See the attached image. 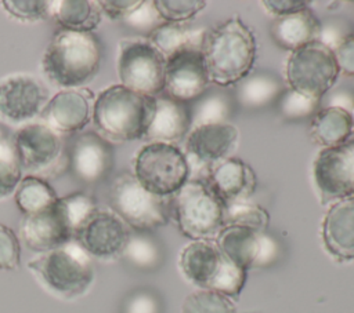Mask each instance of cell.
<instances>
[{"instance_id":"obj_1","label":"cell","mask_w":354,"mask_h":313,"mask_svg":"<svg viewBox=\"0 0 354 313\" xmlns=\"http://www.w3.org/2000/svg\"><path fill=\"white\" fill-rule=\"evenodd\" d=\"M201 52L212 84L227 87L245 79L256 59V39L239 17L206 30Z\"/></svg>"},{"instance_id":"obj_2","label":"cell","mask_w":354,"mask_h":313,"mask_svg":"<svg viewBox=\"0 0 354 313\" xmlns=\"http://www.w3.org/2000/svg\"><path fill=\"white\" fill-rule=\"evenodd\" d=\"M101 59L102 46L94 33L59 29L46 50L41 69L53 84L73 88L97 74Z\"/></svg>"},{"instance_id":"obj_3","label":"cell","mask_w":354,"mask_h":313,"mask_svg":"<svg viewBox=\"0 0 354 313\" xmlns=\"http://www.w3.org/2000/svg\"><path fill=\"white\" fill-rule=\"evenodd\" d=\"M155 108V97L137 94L122 84L101 91L93 105V121L106 141L127 142L144 137Z\"/></svg>"},{"instance_id":"obj_4","label":"cell","mask_w":354,"mask_h":313,"mask_svg":"<svg viewBox=\"0 0 354 313\" xmlns=\"http://www.w3.org/2000/svg\"><path fill=\"white\" fill-rule=\"evenodd\" d=\"M28 269L46 291L61 299L82 296L94 280L91 256L76 239L32 259Z\"/></svg>"},{"instance_id":"obj_5","label":"cell","mask_w":354,"mask_h":313,"mask_svg":"<svg viewBox=\"0 0 354 313\" xmlns=\"http://www.w3.org/2000/svg\"><path fill=\"white\" fill-rule=\"evenodd\" d=\"M180 269L185 279L201 290H212L236 298L248 272L230 261L214 240H195L180 254Z\"/></svg>"},{"instance_id":"obj_6","label":"cell","mask_w":354,"mask_h":313,"mask_svg":"<svg viewBox=\"0 0 354 313\" xmlns=\"http://www.w3.org/2000/svg\"><path fill=\"white\" fill-rule=\"evenodd\" d=\"M170 216L192 241L214 240L224 226V201L207 182L188 179L170 196Z\"/></svg>"},{"instance_id":"obj_7","label":"cell","mask_w":354,"mask_h":313,"mask_svg":"<svg viewBox=\"0 0 354 313\" xmlns=\"http://www.w3.org/2000/svg\"><path fill=\"white\" fill-rule=\"evenodd\" d=\"M108 203L113 212L137 232H152L170 219V197L148 192L134 174L127 171L111 181Z\"/></svg>"},{"instance_id":"obj_8","label":"cell","mask_w":354,"mask_h":313,"mask_svg":"<svg viewBox=\"0 0 354 313\" xmlns=\"http://www.w3.org/2000/svg\"><path fill=\"white\" fill-rule=\"evenodd\" d=\"M134 176L148 192L170 197L189 179V168L176 145L151 142L136 156Z\"/></svg>"},{"instance_id":"obj_9","label":"cell","mask_w":354,"mask_h":313,"mask_svg":"<svg viewBox=\"0 0 354 313\" xmlns=\"http://www.w3.org/2000/svg\"><path fill=\"white\" fill-rule=\"evenodd\" d=\"M339 73L333 51L318 40L292 51L286 62L289 87L319 101L330 91Z\"/></svg>"},{"instance_id":"obj_10","label":"cell","mask_w":354,"mask_h":313,"mask_svg":"<svg viewBox=\"0 0 354 313\" xmlns=\"http://www.w3.org/2000/svg\"><path fill=\"white\" fill-rule=\"evenodd\" d=\"M165 68V57L148 40L120 43L118 73L123 87L145 97H156L163 91Z\"/></svg>"},{"instance_id":"obj_11","label":"cell","mask_w":354,"mask_h":313,"mask_svg":"<svg viewBox=\"0 0 354 313\" xmlns=\"http://www.w3.org/2000/svg\"><path fill=\"white\" fill-rule=\"evenodd\" d=\"M22 170L37 175H54L68 167V152L58 132L41 123L26 124L14 137Z\"/></svg>"},{"instance_id":"obj_12","label":"cell","mask_w":354,"mask_h":313,"mask_svg":"<svg viewBox=\"0 0 354 313\" xmlns=\"http://www.w3.org/2000/svg\"><path fill=\"white\" fill-rule=\"evenodd\" d=\"M313 172L322 204L354 196V131L343 142L324 148Z\"/></svg>"},{"instance_id":"obj_13","label":"cell","mask_w":354,"mask_h":313,"mask_svg":"<svg viewBox=\"0 0 354 313\" xmlns=\"http://www.w3.org/2000/svg\"><path fill=\"white\" fill-rule=\"evenodd\" d=\"M214 241L230 261L246 272L272 265L281 252L279 243L267 230L243 226H223Z\"/></svg>"},{"instance_id":"obj_14","label":"cell","mask_w":354,"mask_h":313,"mask_svg":"<svg viewBox=\"0 0 354 313\" xmlns=\"http://www.w3.org/2000/svg\"><path fill=\"white\" fill-rule=\"evenodd\" d=\"M68 167L80 183L98 185L112 171L113 148L98 132H83L72 141L68 149Z\"/></svg>"},{"instance_id":"obj_15","label":"cell","mask_w":354,"mask_h":313,"mask_svg":"<svg viewBox=\"0 0 354 313\" xmlns=\"http://www.w3.org/2000/svg\"><path fill=\"white\" fill-rule=\"evenodd\" d=\"M209 74L199 50L181 51L166 61L163 91L177 102L199 98L209 85Z\"/></svg>"},{"instance_id":"obj_16","label":"cell","mask_w":354,"mask_h":313,"mask_svg":"<svg viewBox=\"0 0 354 313\" xmlns=\"http://www.w3.org/2000/svg\"><path fill=\"white\" fill-rule=\"evenodd\" d=\"M238 143V131L230 123L191 128L185 139V159L192 171L206 170L210 164L228 157Z\"/></svg>"},{"instance_id":"obj_17","label":"cell","mask_w":354,"mask_h":313,"mask_svg":"<svg viewBox=\"0 0 354 313\" xmlns=\"http://www.w3.org/2000/svg\"><path fill=\"white\" fill-rule=\"evenodd\" d=\"M129 236V226L115 212L98 210L75 239L90 256L111 261L122 256Z\"/></svg>"},{"instance_id":"obj_18","label":"cell","mask_w":354,"mask_h":313,"mask_svg":"<svg viewBox=\"0 0 354 313\" xmlns=\"http://www.w3.org/2000/svg\"><path fill=\"white\" fill-rule=\"evenodd\" d=\"M47 90L29 74H11L0 80V116L10 123H24L40 113Z\"/></svg>"},{"instance_id":"obj_19","label":"cell","mask_w":354,"mask_h":313,"mask_svg":"<svg viewBox=\"0 0 354 313\" xmlns=\"http://www.w3.org/2000/svg\"><path fill=\"white\" fill-rule=\"evenodd\" d=\"M94 94L86 88H69L55 94L40 112L44 124L55 132H77L90 121Z\"/></svg>"},{"instance_id":"obj_20","label":"cell","mask_w":354,"mask_h":313,"mask_svg":"<svg viewBox=\"0 0 354 313\" xmlns=\"http://www.w3.org/2000/svg\"><path fill=\"white\" fill-rule=\"evenodd\" d=\"M19 233L29 250L41 254L55 250L75 239L57 201L39 212L24 215Z\"/></svg>"},{"instance_id":"obj_21","label":"cell","mask_w":354,"mask_h":313,"mask_svg":"<svg viewBox=\"0 0 354 313\" xmlns=\"http://www.w3.org/2000/svg\"><path fill=\"white\" fill-rule=\"evenodd\" d=\"M321 236L325 250L333 258L354 259V196L330 204L322 221Z\"/></svg>"},{"instance_id":"obj_22","label":"cell","mask_w":354,"mask_h":313,"mask_svg":"<svg viewBox=\"0 0 354 313\" xmlns=\"http://www.w3.org/2000/svg\"><path fill=\"white\" fill-rule=\"evenodd\" d=\"M206 182L225 204L249 200L256 189L257 178L243 160L225 157L210 164Z\"/></svg>"},{"instance_id":"obj_23","label":"cell","mask_w":354,"mask_h":313,"mask_svg":"<svg viewBox=\"0 0 354 313\" xmlns=\"http://www.w3.org/2000/svg\"><path fill=\"white\" fill-rule=\"evenodd\" d=\"M189 128V109L183 102H177L166 95H156L153 113L142 138L149 141V143L174 145L181 141Z\"/></svg>"},{"instance_id":"obj_24","label":"cell","mask_w":354,"mask_h":313,"mask_svg":"<svg viewBox=\"0 0 354 313\" xmlns=\"http://www.w3.org/2000/svg\"><path fill=\"white\" fill-rule=\"evenodd\" d=\"M319 32L321 22L308 7L289 15L275 17L270 25L272 40L288 51H295L318 40Z\"/></svg>"},{"instance_id":"obj_25","label":"cell","mask_w":354,"mask_h":313,"mask_svg":"<svg viewBox=\"0 0 354 313\" xmlns=\"http://www.w3.org/2000/svg\"><path fill=\"white\" fill-rule=\"evenodd\" d=\"M205 34L206 29L202 26H192L188 22H163L151 32L148 41L167 61L181 51H201Z\"/></svg>"},{"instance_id":"obj_26","label":"cell","mask_w":354,"mask_h":313,"mask_svg":"<svg viewBox=\"0 0 354 313\" xmlns=\"http://www.w3.org/2000/svg\"><path fill=\"white\" fill-rule=\"evenodd\" d=\"M353 128L354 121L350 112L342 108L326 106L313 116L310 137L322 148H330L348 138Z\"/></svg>"},{"instance_id":"obj_27","label":"cell","mask_w":354,"mask_h":313,"mask_svg":"<svg viewBox=\"0 0 354 313\" xmlns=\"http://www.w3.org/2000/svg\"><path fill=\"white\" fill-rule=\"evenodd\" d=\"M58 25L65 30L91 32L102 19L100 1L64 0L53 1V14Z\"/></svg>"},{"instance_id":"obj_28","label":"cell","mask_w":354,"mask_h":313,"mask_svg":"<svg viewBox=\"0 0 354 313\" xmlns=\"http://www.w3.org/2000/svg\"><path fill=\"white\" fill-rule=\"evenodd\" d=\"M282 94L281 80L270 72L249 73L238 83L236 98L245 108H263Z\"/></svg>"},{"instance_id":"obj_29","label":"cell","mask_w":354,"mask_h":313,"mask_svg":"<svg viewBox=\"0 0 354 313\" xmlns=\"http://www.w3.org/2000/svg\"><path fill=\"white\" fill-rule=\"evenodd\" d=\"M122 256L138 270H155L162 265L163 248L151 232H130Z\"/></svg>"},{"instance_id":"obj_30","label":"cell","mask_w":354,"mask_h":313,"mask_svg":"<svg viewBox=\"0 0 354 313\" xmlns=\"http://www.w3.org/2000/svg\"><path fill=\"white\" fill-rule=\"evenodd\" d=\"M58 196L53 186L40 176H25L15 192V204L24 215L39 212L57 201Z\"/></svg>"},{"instance_id":"obj_31","label":"cell","mask_w":354,"mask_h":313,"mask_svg":"<svg viewBox=\"0 0 354 313\" xmlns=\"http://www.w3.org/2000/svg\"><path fill=\"white\" fill-rule=\"evenodd\" d=\"M231 114V102L224 92L220 91H205L199 98L194 101L189 109L191 128L209 124L228 123Z\"/></svg>"},{"instance_id":"obj_32","label":"cell","mask_w":354,"mask_h":313,"mask_svg":"<svg viewBox=\"0 0 354 313\" xmlns=\"http://www.w3.org/2000/svg\"><path fill=\"white\" fill-rule=\"evenodd\" d=\"M22 167L14 137L0 128V199L8 197L19 185Z\"/></svg>"},{"instance_id":"obj_33","label":"cell","mask_w":354,"mask_h":313,"mask_svg":"<svg viewBox=\"0 0 354 313\" xmlns=\"http://www.w3.org/2000/svg\"><path fill=\"white\" fill-rule=\"evenodd\" d=\"M57 204L68 228L73 233V237L98 211L94 197L83 192H75L68 196L58 197Z\"/></svg>"},{"instance_id":"obj_34","label":"cell","mask_w":354,"mask_h":313,"mask_svg":"<svg viewBox=\"0 0 354 313\" xmlns=\"http://www.w3.org/2000/svg\"><path fill=\"white\" fill-rule=\"evenodd\" d=\"M268 212L250 200H238L224 204V226L235 225L256 230H267Z\"/></svg>"},{"instance_id":"obj_35","label":"cell","mask_w":354,"mask_h":313,"mask_svg":"<svg viewBox=\"0 0 354 313\" xmlns=\"http://www.w3.org/2000/svg\"><path fill=\"white\" fill-rule=\"evenodd\" d=\"M181 313H236L232 299L212 290H198L185 296Z\"/></svg>"},{"instance_id":"obj_36","label":"cell","mask_w":354,"mask_h":313,"mask_svg":"<svg viewBox=\"0 0 354 313\" xmlns=\"http://www.w3.org/2000/svg\"><path fill=\"white\" fill-rule=\"evenodd\" d=\"M321 101L307 97L299 91L288 88L281 94L279 112L283 117L290 120H300L314 116Z\"/></svg>"},{"instance_id":"obj_37","label":"cell","mask_w":354,"mask_h":313,"mask_svg":"<svg viewBox=\"0 0 354 313\" xmlns=\"http://www.w3.org/2000/svg\"><path fill=\"white\" fill-rule=\"evenodd\" d=\"M3 8L22 22H39L51 17L53 1L43 0H4Z\"/></svg>"},{"instance_id":"obj_38","label":"cell","mask_w":354,"mask_h":313,"mask_svg":"<svg viewBox=\"0 0 354 313\" xmlns=\"http://www.w3.org/2000/svg\"><path fill=\"white\" fill-rule=\"evenodd\" d=\"M155 7L165 22H188L206 7L202 0H156Z\"/></svg>"},{"instance_id":"obj_39","label":"cell","mask_w":354,"mask_h":313,"mask_svg":"<svg viewBox=\"0 0 354 313\" xmlns=\"http://www.w3.org/2000/svg\"><path fill=\"white\" fill-rule=\"evenodd\" d=\"M122 22L133 30L151 34V32L165 21L159 15L155 7V1H140L138 6L131 12H129Z\"/></svg>"},{"instance_id":"obj_40","label":"cell","mask_w":354,"mask_h":313,"mask_svg":"<svg viewBox=\"0 0 354 313\" xmlns=\"http://www.w3.org/2000/svg\"><path fill=\"white\" fill-rule=\"evenodd\" d=\"M21 263V245L15 233L0 223V269L14 270Z\"/></svg>"},{"instance_id":"obj_41","label":"cell","mask_w":354,"mask_h":313,"mask_svg":"<svg viewBox=\"0 0 354 313\" xmlns=\"http://www.w3.org/2000/svg\"><path fill=\"white\" fill-rule=\"evenodd\" d=\"M123 313H162V301L151 290H137L127 296Z\"/></svg>"},{"instance_id":"obj_42","label":"cell","mask_w":354,"mask_h":313,"mask_svg":"<svg viewBox=\"0 0 354 313\" xmlns=\"http://www.w3.org/2000/svg\"><path fill=\"white\" fill-rule=\"evenodd\" d=\"M339 72L354 76V33H350L333 51Z\"/></svg>"},{"instance_id":"obj_43","label":"cell","mask_w":354,"mask_h":313,"mask_svg":"<svg viewBox=\"0 0 354 313\" xmlns=\"http://www.w3.org/2000/svg\"><path fill=\"white\" fill-rule=\"evenodd\" d=\"M347 26L342 22H329L325 26L321 25V32L318 41H321L324 46L335 51V48L350 34L347 30Z\"/></svg>"},{"instance_id":"obj_44","label":"cell","mask_w":354,"mask_h":313,"mask_svg":"<svg viewBox=\"0 0 354 313\" xmlns=\"http://www.w3.org/2000/svg\"><path fill=\"white\" fill-rule=\"evenodd\" d=\"M263 6L266 7V10L275 15V17H283V15H289L297 11H301L304 8H307L308 1L304 0H264Z\"/></svg>"},{"instance_id":"obj_45","label":"cell","mask_w":354,"mask_h":313,"mask_svg":"<svg viewBox=\"0 0 354 313\" xmlns=\"http://www.w3.org/2000/svg\"><path fill=\"white\" fill-rule=\"evenodd\" d=\"M140 0H111V1H100L102 14H105L111 19L123 21V18L131 12Z\"/></svg>"},{"instance_id":"obj_46","label":"cell","mask_w":354,"mask_h":313,"mask_svg":"<svg viewBox=\"0 0 354 313\" xmlns=\"http://www.w3.org/2000/svg\"><path fill=\"white\" fill-rule=\"evenodd\" d=\"M326 106L342 108V109L351 113V110L354 109V91L353 90H344V88H340V90L335 91L333 94H330Z\"/></svg>"}]
</instances>
